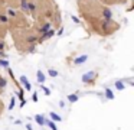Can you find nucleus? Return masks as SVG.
Returning a JSON list of instances; mask_svg holds the SVG:
<instances>
[{
    "label": "nucleus",
    "mask_w": 134,
    "mask_h": 130,
    "mask_svg": "<svg viewBox=\"0 0 134 130\" xmlns=\"http://www.w3.org/2000/svg\"><path fill=\"white\" fill-rule=\"evenodd\" d=\"M35 120H36V123L42 127V126H45V120H46V118H45L42 114H36L35 116Z\"/></svg>",
    "instance_id": "6"
},
{
    "label": "nucleus",
    "mask_w": 134,
    "mask_h": 130,
    "mask_svg": "<svg viewBox=\"0 0 134 130\" xmlns=\"http://www.w3.org/2000/svg\"><path fill=\"white\" fill-rule=\"evenodd\" d=\"M97 77H98V74H97L95 71L85 72V74L82 75V82H84V84H88V85H94V84H95Z\"/></svg>",
    "instance_id": "1"
},
{
    "label": "nucleus",
    "mask_w": 134,
    "mask_h": 130,
    "mask_svg": "<svg viewBox=\"0 0 134 130\" xmlns=\"http://www.w3.org/2000/svg\"><path fill=\"white\" fill-rule=\"evenodd\" d=\"M36 80H38V82H39V84H43V82H45V80H46V78H45V74L41 71V69H39V71L36 72Z\"/></svg>",
    "instance_id": "5"
},
{
    "label": "nucleus",
    "mask_w": 134,
    "mask_h": 130,
    "mask_svg": "<svg viewBox=\"0 0 134 130\" xmlns=\"http://www.w3.org/2000/svg\"><path fill=\"white\" fill-rule=\"evenodd\" d=\"M4 48H6V42L3 39H0V51H4Z\"/></svg>",
    "instance_id": "22"
},
{
    "label": "nucleus",
    "mask_w": 134,
    "mask_h": 130,
    "mask_svg": "<svg viewBox=\"0 0 134 130\" xmlns=\"http://www.w3.org/2000/svg\"><path fill=\"white\" fill-rule=\"evenodd\" d=\"M6 85H7V78H4V77H0V90H3Z\"/></svg>",
    "instance_id": "14"
},
{
    "label": "nucleus",
    "mask_w": 134,
    "mask_h": 130,
    "mask_svg": "<svg viewBox=\"0 0 134 130\" xmlns=\"http://www.w3.org/2000/svg\"><path fill=\"white\" fill-rule=\"evenodd\" d=\"M48 74H49V77H52V78L58 77V71H56V69H52V68L48 69Z\"/></svg>",
    "instance_id": "16"
},
{
    "label": "nucleus",
    "mask_w": 134,
    "mask_h": 130,
    "mask_svg": "<svg viewBox=\"0 0 134 130\" xmlns=\"http://www.w3.org/2000/svg\"><path fill=\"white\" fill-rule=\"evenodd\" d=\"M20 9L23 12H27V0H20Z\"/></svg>",
    "instance_id": "15"
},
{
    "label": "nucleus",
    "mask_w": 134,
    "mask_h": 130,
    "mask_svg": "<svg viewBox=\"0 0 134 130\" xmlns=\"http://www.w3.org/2000/svg\"><path fill=\"white\" fill-rule=\"evenodd\" d=\"M36 9H38V6H36L35 2H32V0H27V12L32 14L36 13Z\"/></svg>",
    "instance_id": "3"
},
{
    "label": "nucleus",
    "mask_w": 134,
    "mask_h": 130,
    "mask_svg": "<svg viewBox=\"0 0 134 130\" xmlns=\"http://www.w3.org/2000/svg\"><path fill=\"white\" fill-rule=\"evenodd\" d=\"M48 29H51V22H49V20H48V22H45L43 25H42L41 28L38 29V33H39V35H43L45 32L48 30Z\"/></svg>",
    "instance_id": "4"
},
{
    "label": "nucleus",
    "mask_w": 134,
    "mask_h": 130,
    "mask_svg": "<svg viewBox=\"0 0 134 130\" xmlns=\"http://www.w3.org/2000/svg\"><path fill=\"white\" fill-rule=\"evenodd\" d=\"M49 116H51V120L52 121H62V118H61V116H58L56 113H49Z\"/></svg>",
    "instance_id": "11"
},
{
    "label": "nucleus",
    "mask_w": 134,
    "mask_h": 130,
    "mask_svg": "<svg viewBox=\"0 0 134 130\" xmlns=\"http://www.w3.org/2000/svg\"><path fill=\"white\" fill-rule=\"evenodd\" d=\"M7 72H9V75H10V78H12V80H13V81H15V84H16V85H18V87H20V84H19V81H18V80H16V78H15V75H13V71H12V69H10V68H9V66H7Z\"/></svg>",
    "instance_id": "12"
},
{
    "label": "nucleus",
    "mask_w": 134,
    "mask_h": 130,
    "mask_svg": "<svg viewBox=\"0 0 134 130\" xmlns=\"http://www.w3.org/2000/svg\"><path fill=\"white\" fill-rule=\"evenodd\" d=\"M25 104H26V100H22V101H20V104H19V107L22 108V107H25Z\"/></svg>",
    "instance_id": "28"
},
{
    "label": "nucleus",
    "mask_w": 134,
    "mask_h": 130,
    "mask_svg": "<svg viewBox=\"0 0 134 130\" xmlns=\"http://www.w3.org/2000/svg\"><path fill=\"white\" fill-rule=\"evenodd\" d=\"M104 91H105V98H107V100H113V98H114V92L111 91L110 88H105Z\"/></svg>",
    "instance_id": "10"
},
{
    "label": "nucleus",
    "mask_w": 134,
    "mask_h": 130,
    "mask_svg": "<svg viewBox=\"0 0 134 130\" xmlns=\"http://www.w3.org/2000/svg\"><path fill=\"white\" fill-rule=\"evenodd\" d=\"M32 101H33V103H36V101H38V92H33V95H32Z\"/></svg>",
    "instance_id": "25"
},
{
    "label": "nucleus",
    "mask_w": 134,
    "mask_h": 130,
    "mask_svg": "<svg viewBox=\"0 0 134 130\" xmlns=\"http://www.w3.org/2000/svg\"><path fill=\"white\" fill-rule=\"evenodd\" d=\"M68 101H69V103H76V101H78V95L76 94H69L68 95Z\"/></svg>",
    "instance_id": "13"
},
{
    "label": "nucleus",
    "mask_w": 134,
    "mask_h": 130,
    "mask_svg": "<svg viewBox=\"0 0 134 130\" xmlns=\"http://www.w3.org/2000/svg\"><path fill=\"white\" fill-rule=\"evenodd\" d=\"M115 88H117V90H120V91L125 90V84H124V81H121V80L115 81Z\"/></svg>",
    "instance_id": "8"
},
{
    "label": "nucleus",
    "mask_w": 134,
    "mask_h": 130,
    "mask_svg": "<svg viewBox=\"0 0 134 130\" xmlns=\"http://www.w3.org/2000/svg\"><path fill=\"white\" fill-rule=\"evenodd\" d=\"M88 61V55H79V56H76L75 59H74V64L75 65H82V64H85Z\"/></svg>",
    "instance_id": "2"
},
{
    "label": "nucleus",
    "mask_w": 134,
    "mask_h": 130,
    "mask_svg": "<svg viewBox=\"0 0 134 130\" xmlns=\"http://www.w3.org/2000/svg\"><path fill=\"white\" fill-rule=\"evenodd\" d=\"M26 129H27V130H33V127L30 126V124H26Z\"/></svg>",
    "instance_id": "29"
},
{
    "label": "nucleus",
    "mask_w": 134,
    "mask_h": 130,
    "mask_svg": "<svg viewBox=\"0 0 134 130\" xmlns=\"http://www.w3.org/2000/svg\"><path fill=\"white\" fill-rule=\"evenodd\" d=\"M45 124H46V126H49L51 130H58V127H56L55 121H52V120H45Z\"/></svg>",
    "instance_id": "9"
},
{
    "label": "nucleus",
    "mask_w": 134,
    "mask_h": 130,
    "mask_svg": "<svg viewBox=\"0 0 134 130\" xmlns=\"http://www.w3.org/2000/svg\"><path fill=\"white\" fill-rule=\"evenodd\" d=\"M9 22V16L7 14H0V23H7Z\"/></svg>",
    "instance_id": "18"
},
{
    "label": "nucleus",
    "mask_w": 134,
    "mask_h": 130,
    "mask_svg": "<svg viewBox=\"0 0 134 130\" xmlns=\"http://www.w3.org/2000/svg\"><path fill=\"white\" fill-rule=\"evenodd\" d=\"M102 16H104V19H111V17H113V12L108 7H104L102 9Z\"/></svg>",
    "instance_id": "7"
},
{
    "label": "nucleus",
    "mask_w": 134,
    "mask_h": 130,
    "mask_svg": "<svg viewBox=\"0 0 134 130\" xmlns=\"http://www.w3.org/2000/svg\"><path fill=\"white\" fill-rule=\"evenodd\" d=\"M71 19H72V20H74V22H75V23H79V19H78V17H76V16H71Z\"/></svg>",
    "instance_id": "27"
},
{
    "label": "nucleus",
    "mask_w": 134,
    "mask_h": 130,
    "mask_svg": "<svg viewBox=\"0 0 134 130\" xmlns=\"http://www.w3.org/2000/svg\"><path fill=\"white\" fill-rule=\"evenodd\" d=\"M27 81H29V80H27L26 75H22V77H20V82H22V84H26Z\"/></svg>",
    "instance_id": "24"
},
{
    "label": "nucleus",
    "mask_w": 134,
    "mask_h": 130,
    "mask_svg": "<svg viewBox=\"0 0 134 130\" xmlns=\"http://www.w3.org/2000/svg\"><path fill=\"white\" fill-rule=\"evenodd\" d=\"M0 66H4V68H7V66H9V61H6L4 58H0Z\"/></svg>",
    "instance_id": "19"
},
{
    "label": "nucleus",
    "mask_w": 134,
    "mask_h": 130,
    "mask_svg": "<svg viewBox=\"0 0 134 130\" xmlns=\"http://www.w3.org/2000/svg\"><path fill=\"white\" fill-rule=\"evenodd\" d=\"M25 85V91H30V90H32V84L29 82V81H27L26 84H23Z\"/></svg>",
    "instance_id": "20"
},
{
    "label": "nucleus",
    "mask_w": 134,
    "mask_h": 130,
    "mask_svg": "<svg viewBox=\"0 0 134 130\" xmlns=\"http://www.w3.org/2000/svg\"><path fill=\"white\" fill-rule=\"evenodd\" d=\"M0 58H7V55L4 51H0Z\"/></svg>",
    "instance_id": "26"
},
{
    "label": "nucleus",
    "mask_w": 134,
    "mask_h": 130,
    "mask_svg": "<svg viewBox=\"0 0 134 130\" xmlns=\"http://www.w3.org/2000/svg\"><path fill=\"white\" fill-rule=\"evenodd\" d=\"M6 13H7V16H10V17H16V12L13 10L12 7H7V10H6Z\"/></svg>",
    "instance_id": "17"
},
{
    "label": "nucleus",
    "mask_w": 134,
    "mask_h": 130,
    "mask_svg": "<svg viewBox=\"0 0 134 130\" xmlns=\"http://www.w3.org/2000/svg\"><path fill=\"white\" fill-rule=\"evenodd\" d=\"M42 90H43V92H45V95H51V90L48 88V87H45V85H42Z\"/></svg>",
    "instance_id": "21"
},
{
    "label": "nucleus",
    "mask_w": 134,
    "mask_h": 130,
    "mask_svg": "<svg viewBox=\"0 0 134 130\" xmlns=\"http://www.w3.org/2000/svg\"><path fill=\"white\" fill-rule=\"evenodd\" d=\"M15 101H16V98L13 97L12 100H10V104H9V110H13V107H15Z\"/></svg>",
    "instance_id": "23"
}]
</instances>
